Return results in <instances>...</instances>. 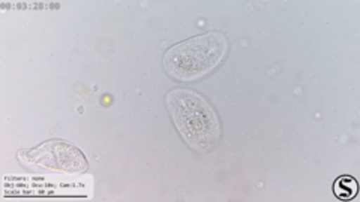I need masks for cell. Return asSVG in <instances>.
I'll return each mask as SVG.
<instances>
[{
	"mask_svg": "<svg viewBox=\"0 0 360 202\" xmlns=\"http://www.w3.org/2000/svg\"><path fill=\"white\" fill-rule=\"evenodd\" d=\"M167 107L176 129L189 147L206 153L218 144L221 138L219 120L205 97L191 90L177 88L167 95Z\"/></svg>",
	"mask_w": 360,
	"mask_h": 202,
	"instance_id": "6da1fadb",
	"label": "cell"
},
{
	"mask_svg": "<svg viewBox=\"0 0 360 202\" xmlns=\"http://www.w3.org/2000/svg\"><path fill=\"white\" fill-rule=\"evenodd\" d=\"M227 48V39L218 32L186 39L165 53V71L180 81L198 80L224 60Z\"/></svg>",
	"mask_w": 360,
	"mask_h": 202,
	"instance_id": "7a4b0ae2",
	"label": "cell"
},
{
	"mask_svg": "<svg viewBox=\"0 0 360 202\" xmlns=\"http://www.w3.org/2000/svg\"><path fill=\"white\" fill-rule=\"evenodd\" d=\"M29 162H35L37 166L53 168L70 173H80L87 168L86 157L75 147L65 142H45L41 147L26 153Z\"/></svg>",
	"mask_w": 360,
	"mask_h": 202,
	"instance_id": "3957f363",
	"label": "cell"
},
{
	"mask_svg": "<svg viewBox=\"0 0 360 202\" xmlns=\"http://www.w3.org/2000/svg\"><path fill=\"white\" fill-rule=\"evenodd\" d=\"M359 184L350 175H342L333 183V194L341 201H350L357 195Z\"/></svg>",
	"mask_w": 360,
	"mask_h": 202,
	"instance_id": "277c9868",
	"label": "cell"
}]
</instances>
